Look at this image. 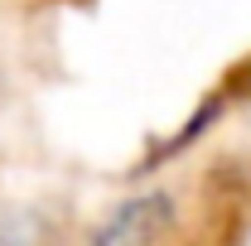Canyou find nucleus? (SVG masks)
I'll use <instances>...</instances> for the list:
<instances>
[{
  "mask_svg": "<svg viewBox=\"0 0 251 246\" xmlns=\"http://www.w3.org/2000/svg\"><path fill=\"white\" fill-rule=\"evenodd\" d=\"M169 222H174V198L169 193H159V188L130 193L126 203H116L87 232L82 246H159L164 232H169Z\"/></svg>",
  "mask_w": 251,
  "mask_h": 246,
  "instance_id": "obj_1",
  "label": "nucleus"
}]
</instances>
